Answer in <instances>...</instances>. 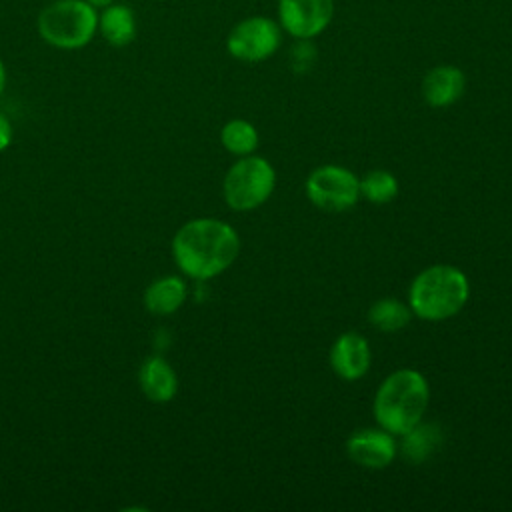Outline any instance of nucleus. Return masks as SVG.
Returning a JSON list of instances; mask_svg holds the SVG:
<instances>
[{
    "label": "nucleus",
    "instance_id": "19",
    "mask_svg": "<svg viewBox=\"0 0 512 512\" xmlns=\"http://www.w3.org/2000/svg\"><path fill=\"white\" fill-rule=\"evenodd\" d=\"M292 60H294V68H308L316 56L314 46L308 40H298V44H294L292 52H290Z\"/></svg>",
    "mask_w": 512,
    "mask_h": 512
},
{
    "label": "nucleus",
    "instance_id": "16",
    "mask_svg": "<svg viewBox=\"0 0 512 512\" xmlns=\"http://www.w3.org/2000/svg\"><path fill=\"white\" fill-rule=\"evenodd\" d=\"M440 444V428L434 424L418 422L412 430L402 434V452L404 456L418 464L426 460Z\"/></svg>",
    "mask_w": 512,
    "mask_h": 512
},
{
    "label": "nucleus",
    "instance_id": "20",
    "mask_svg": "<svg viewBox=\"0 0 512 512\" xmlns=\"http://www.w3.org/2000/svg\"><path fill=\"white\" fill-rule=\"evenodd\" d=\"M12 142V124L10 120L0 112V152L6 150Z\"/></svg>",
    "mask_w": 512,
    "mask_h": 512
},
{
    "label": "nucleus",
    "instance_id": "21",
    "mask_svg": "<svg viewBox=\"0 0 512 512\" xmlns=\"http://www.w3.org/2000/svg\"><path fill=\"white\" fill-rule=\"evenodd\" d=\"M88 2H90V4H92V6H94V8H96V10H98V8H100V10H102V8H106V6H110V4H114V2H116V0H88Z\"/></svg>",
    "mask_w": 512,
    "mask_h": 512
},
{
    "label": "nucleus",
    "instance_id": "6",
    "mask_svg": "<svg viewBox=\"0 0 512 512\" xmlns=\"http://www.w3.org/2000/svg\"><path fill=\"white\" fill-rule=\"evenodd\" d=\"M308 200L324 212L350 210L360 198V180L344 166L326 164L312 170L306 178Z\"/></svg>",
    "mask_w": 512,
    "mask_h": 512
},
{
    "label": "nucleus",
    "instance_id": "8",
    "mask_svg": "<svg viewBox=\"0 0 512 512\" xmlns=\"http://www.w3.org/2000/svg\"><path fill=\"white\" fill-rule=\"evenodd\" d=\"M334 16V0H278V24L296 40L322 34Z\"/></svg>",
    "mask_w": 512,
    "mask_h": 512
},
{
    "label": "nucleus",
    "instance_id": "22",
    "mask_svg": "<svg viewBox=\"0 0 512 512\" xmlns=\"http://www.w3.org/2000/svg\"><path fill=\"white\" fill-rule=\"evenodd\" d=\"M4 86H6V68H4V62L0 60V96L4 92Z\"/></svg>",
    "mask_w": 512,
    "mask_h": 512
},
{
    "label": "nucleus",
    "instance_id": "1",
    "mask_svg": "<svg viewBox=\"0 0 512 512\" xmlns=\"http://www.w3.org/2000/svg\"><path fill=\"white\" fill-rule=\"evenodd\" d=\"M236 230L218 218H194L180 226L172 238L176 266L194 280H210L222 274L238 256Z\"/></svg>",
    "mask_w": 512,
    "mask_h": 512
},
{
    "label": "nucleus",
    "instance_id": "13",
    "mask_svg": "<svg viewBox=\"0 0 512 512\" xmlns=\"http://www.w3.org/2000/svg\"><path fill=\"white\" fill-rule=\"evenodd\" d=\"M98 32L112 46H128L136 38V16L126 4H110L98 14Z\"/></svg>",
    "mask_w": 512,
    "mask_h": 512
},
{
    "label": "nucleus",
    "instance_id": "3",
    "mask_svg": "<svg viewBox=\"0 0 512 512\" xmlns=\"http://www.w3.org/2000/svg\"><path fill=\"white\" fill-rule=\"evenodd\" d=\"M470 296L466 274L450 264H434L416 274L408 290V306L414 316L442 322L456 316Z\"/></svg>",
    "mask_w": 512,
    "mask_h": 512
},
{
    "label": "nucleus",
    "instance_id": "18",
    "mask_svg": "<svg viewBox=\"0 0 512 512\" xmlns=\"http://www.w3.org/2000/svg\"><path fill=\"white\" fill-rule=\"evenodd\" d=\"M398 194V180L388 170H372L360 180V196L374 204H386Z\"/></svg>",
    "mask_w": 512,
    "mask_h": 512
},
{
    "label": "nucleus",
    "instance_id": "17",
    "mask_svg": "<svg viewBox=\"0 0 512 512\" xmlns=\"http://www.w3.org/2000/svg\"><path fill=\"white\" fill-rule=\"evenodd\" d=\"M220 140L228 152H232L236 156H248L258 146V132L248 120L236 118L222 126Z\"/></svg>",
    "mask_w": 512,
    "mask_h": 512
},
{
    "label": "nucleus",
    "instance_id": "7",
    "mask_svg": "<svg viewBox=\"0 0 512 512\" xmlns=\"http://www.w3.org/2000/svg\"><path fill=\"white\" fill-rule=\"evenodd\" d=\"M282 42V28L268 16H250L240 20L226 38V50L240 62L268 60Z\"/></svg>",
    "mask_w": 512,
    "mask_h": 512
},
{
    "label": "nucleus",
    "instance_id": "14",
    "mask_svg": "<svg viewBox=\"0 0 512 512\" xmlns=\"http://www.w3.org/2000/svg\"><path fill=\"white\" fill-rule=\"evenodd\" d=\"M186 300V284L178 276H162L154 280L144 292V306L156 316L176 312Z\"/></svg>",
    "mask_w": 512,
    "mask_h": 512
},
{
    "label": "nucleus",
    "instance_id": "4",
    "mask_svg": "<svg viewBox=\"0 0 512 512\" xmlns=\"http://www.w3.org/2000/svg\"><path fill=\"white\" fill-rule=\"evenodd\" d=\"M98 32V10L88 0H54L38 14L40 38L60 50H78Z\"/></svg>",
    "mask_w": 512,
    "mask_h": 512
},
{
    "label": "nucleus",
    "instance_id": "11",
    "mask_svg": "<svg viewBox=\"0 0 512 512\" xmlns=\"http://www.w3.org/2000/svg\"><path fill=\"white\" fill-rule=\"evenodd\" d=\"M466 88V76L452 64H440L426 72L422 80V96L434 108H446L458 102Z\"/></svg>",
    "mask_w": 512,
    "mask_h": 512
},
{
    "label": "nucleus",
    "instance_id": "5",
    "mask_svg": "<svg viewBox=\"0 0 512 512\" xmlns=\"http://www.w3.org/2000/svg\"><path fill=\"white\" fill-rule=\"evenodd\" d=\"M276 186V172L272 164L260 156H240L222 184L226 204L236 212H248L262 206Z\"/></svg>",
    "mask_w": 512,
    "mask_h": 512
},
{
    "label": "nucleus",
    "instance_id": "10",
    "mask_svg": "<svg viewBox=\"0 0 512 512\" xmlns=\"http://www.w3.org/2000/svg\"><path fill=\"white\" fill-rule=\"evenodd\" d=\"M370 346L358 332L340 334L330 348V366L342 380H358L370 368Z\"/></svg>",
    "mask_w": 512,
    "mask_h": 512
},
{
    "label": "nucleus",
    "instance_id": "12",
    "mask_svg": "<svg viewBox=\"0 0 512 512\" xmlns=\"http://www.w3.org/2000/svg\"><path fill=\"white\" fill-rule=\"evenodd\" d=\"M140 390L150 402H170L178 390V378L174 368L162 356H150L138 370Z\"/></svg>",
    "mask_w": 512,
    "mask_h": 512
},
{
    "label": "nucleus",
    "instance_id": "2",
    "mask_svg": "<svg viewBox=\"0 0 512 512\" xmlns=\"http://www.w3.org/2000/svg\"><path fill=\"white\" fill-rule=\"evenodd\" d=\"M430 398L424 374L414 368H400L388 374L374 396V418L380 428L394 436L412 430L426 412Z\"/></svg>",
    "mask_w": 512,
    "mask_h": 512
},
{
    "label": "nucleus",
    "instance_id": "9",
    "mask_svg": "<svg viewBox=\"0 0 512 512\" xmlns=\"http://www.w3.org/2000/svg\"><path fill=\"white\" fill-rule=\"evenodd\" d=\"M346 452L358 466L380 470L394 460L398 444L394 434L384 428H362L346 440Z\"/></svg>",
    "mask_w": 512,
    "mask_h": 512
},
{
    "label": "nucleus",
    "instance_id": "15",
    "mask_svg": "<svg viewBox=\"0 0 512 512\" xmlns=\"http://www.w3.org/2000/svg\"><path fill=\"white\" fill-rule=\"evenodd\" d=\"M410 318H412L410 306L396 298L376 300L368 310L370 324L382 332H398L404 326H408Z\"/></svg>",
    "mask_w": 512,
    "mask_h": 512
}]
</instances>
